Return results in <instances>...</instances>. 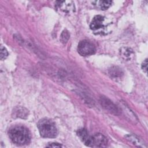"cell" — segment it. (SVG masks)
I'll use <instances>...</instances> for the list:
<instances>
[{
    "label": "cell",
    "mask_w": 148,
    "mask_h": 148,
    "mask_svg": "<svg viewBox=\"0 0 148 148\" xmlns=\"http://www.w3.org/2000/svg\"><path fill=\"white\" fill-rule=\"evenodd\" d=\"M142 69L146 72H147V59H146L143 62L142 64Z\"/></svg>",
    "instance_id": "cell-16"
},
{
    "label": "cell",
    "mask_w": 148,
    "mask_h": 148,
    "mask_svg": "<svg viewBox=\"0 0 148 148\" xmlns=\"http://www.w3.org/2000/svg\"><path fill=\"white\" fill-rule=\"evenodd\" d=\"M108 140L106 138L101 134H95L88 137L84 144L89 147H103L106 146Z\"/></svg>",
    "instance_id": "cell-3"
},
{
    "label": "cell",
    "mask_w": 148,
    "mask_h": 148,
    "mask_svg": "<svg viewBox=\"0 0 148 148\" xmlns=\"http://www.w3.org/2000/svg\"><path fill=\"white\" fill-rule=\"evenodd\" d=\"M77 135L79 136V138L84 143L88 139V134L87 131L84 128H80L77 130Z\"/></svg>",
    "instance_id": "cell-11"
},
{
    "label": "cell",
    "mask_w": 148,
    "mask_h": 148,
    "mask_svg": "<svg viewBox=\"0 0 148 148\" xmlns=\"http://www.w3.org/2000/svg\"><path fill=\"white\" fill-rule=\"evenodd\" d=\"M77 51L82 56H88L95 54L96 48L95 45L87 40L80 41L77 46Z\"/></svg>",
    "instance_id": "cell-4"
},
{
    "label": "cell",
    "mask_w": 148,
    "mask_h": 148,
    "mask_svg": "<svg viewBox=\"0 0 148 148\" xmlns=\"http://www.w3.org/2000/svg\"><path fill=\"white\" fill-rule=\"evenodd\" d=\"M56 8L60 13L64 14H70L75 11V4L71 1H57Z\"/></svg>",
    "instance_id": "cell-5"
},
{
    "label": "cell",
    "mask_w": 148,
    "mask_h": 148,
    "mask_svg": "<svg viewBox=\"0 0 148 148\" xmlns=\"http://www.w3.org/2000/svg\"><path fill=\"white\" fill-rule=\"evenodd\" d=\"M99 103L106 110L110 113L115 115H118L119 114V110L117 107L107 98L101 97L99 99Z\"/></svg>",
    "instance_id": "cell-7"
},
{
    "label": "cell",
    "mask_w": 148,
    "mask_h": 148,
    "mask_svg": "<svg viewBox=\"0 0 148 148\" xmlns=\"http://www.w3.org/2000/svg\"><path fill=\"white\" fill-rule=\"evenodd\" d=\"M69 38V34L66 30L63 31L61 35V40L63 43H65Z\"/></svg>",
    "instance_id": "cell-13"
},
{
    "label": "cell",
    "mask_w": 148,
    "mask_h": 148,
    "mask_svg": "<svg viewBox=\"0 0 148 148\" xmlns=\"http://www.w3.org/2000/svg\"><path fill=\"white\" fill-rule=\"evenodd\" d=\"M46 147H64V146L58 143H51L49 145H47Z\"/></svg>",
    "instance_id": "cell-15"
},
{
    "label": "cell",
    "mask_w": 148,
    "mask_h": 148,
    "mask_svg": "<svg viewBox=\"0 0 148 148\" xmlns=\"http://www.w3.org/2000/svg\"><path fill=\"white\" fill-rule=\"evenodd\" d=\"M93 3H94V5H95L97 8H99L101 10H106L108 9L111 4L112 1H94L92 2Z\"/></svg>",
    "instance_id": "cell-10"
},
{
    "label": "cell",
    "mask_w": 148,
    "mask_h": 148,
    "mask_svg": "<svg viewBox=\"0 0 148 148\" xmlns=\"http://www.w3.org/2000/svg\"><path fill=\"white\" fill-rule=\"evenodd\" d=\"M41 136L46 138H56L58 135V130L55 123L51 120L43 119L37 124Z\"/></svg>",
    "instance_id": "cell-2"
},
{
    "label": "cell",
    "mask_w": 148,
    "mask_h": 148,
    "mask_svg": "<svg viewBox=\"0 0 148 148\" xmlns=\"http://www.w3.org/2000/svg\"><path fill=\"white\" fill-rule=\"evenodd\" d=\"M120 54L121 57L126 61L130 60L134 56L133 50L131 48L127 47H122L120 50Z\"/></svg>",
    "instance_id": "cell-8"
},
{
    "label": "cell",
    "mask_w": 148,
    "mask_h": 148,
    "mask_svg": "<svg viewBox=\"0 0 148 148\" xmlns=\"http://www.w3.org/2000/svg\"><path fill=\"white\" fill-rule=\"evenodd\" d=\"M0 55H1V60H5L8 56V50H6V49L5 47H4L2 46H1Z\"/></svg>",
    "instance_id": "cell-14"
},
{
    "label": "cell",
    "mask_w": 148,
    "mask_h": 148,
    "mask_svg": "<svg viewBox=\"0 0 148 148\" xmlns=\"http://www.w3.org/2000/svg\"><path fill=\"white\" fill-rule=\"evenodd\" d=\"M105 17L101 15L95 16L92 20L90 27L95 32L101 33L105 29L106 26Z\"/></svg>",
    "instance_id": "cell-6"
},
{
    "label": "cell",
    "mask_w": 148,
    "mask_h": 148,
    "mask_svg": "<svg viewBox=\"0 0 148 148\" xmlns=\"http://www.w3.org/2000/svg\"><path fill=\"white\" fill-rule=\"evenodd\" d=\"M25 109L23 108H17L16 109L14 110V116L22 117L23 118L24 116H27V110H24Z\"/></svg>",
    "instance_id": "cell-12"
},
{
    "label": "cell",
    "mask_w": 148,
    "mask_h": 148,
    "mask_svg": "<svg viewBox=\"0 0 148 148\" xmlns=\"http://www.w3.org/2000/svg\"><path fill=\"white\" fill-rule=\"evenodd\" d=\"M8 134L11 140L18 145L28 144L31 140V134L29 130L22 125H16L10 128Z\"/></svg>",
    "instance_id": "cell-1"
},
{
    "label": "cell",
    "mask_w": 148,
    "mask_h": 148,
    "mask_svg": "<svg viewBox=\"0 0 148 148\" xmlns=\"http://www.w3.org/2000/svg\"><path fill=\"white\" fill-rule=\"evenodd\" d=\"M109 73L110 75V76L113 77L114 79L120 78L121 76L123 75L121 69L117 66L112 67L109 70Z\"/></svg>",
    "instance_id": "cell-9"
}]
</instances>
